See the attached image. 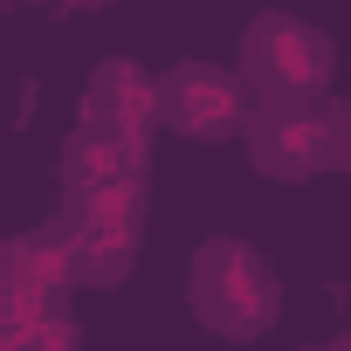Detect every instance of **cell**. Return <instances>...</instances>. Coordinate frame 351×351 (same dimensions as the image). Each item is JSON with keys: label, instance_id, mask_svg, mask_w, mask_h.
I'll return each mask as SVG.
<instances>
[{"label": "cell", "instance_id": "1", "mask_svg": "<svg viewBox=\"0 0 351 351\" xmlns=\"http://www.w3.org/2000/svg\"><path fill=\"white\" fill-rule=\"evenodd\" d=\"M186 296H193V317L214 337H262L282 317V282H276V269L241 234L200 241L193 276H186Z\"/></svg>", "mask_w": 351, "mask_h": 351}, {"label": "cell", "instance_id": "2", "mask_svg": "<svg viewBox=\"0 0 351 351\" xmlns=\"http://www.w3.org/2000/svg\"><path fill=\"white\" fill-rule=\"evenodd\" d=\"M241 69L262 90H276V97H310V90L330 83L337 49L296 14H255L248 35H241Z\"/></svg>", "mask_w": 351, "mask_h": 351}, {"label": "cell", "instance_id": "3", "mask_svg": "<svg viewBox=\"0 0 351 351\" xmlns=\"http://www.w3.org/2000/svg\"><path fill=\"white\" fill-rule=\"evenodd\" d=\"M158 117L193 145L234 138L241 131V83L214 62H180V69L158 76Z\"/></svg>", "mask_w": 351, "mask_h": 351}, {"label": "cell", "instance_id": "4", "mask_svg": "<svg viewBox=\"0 0 351 351\" xmlns=\"http://www.w3.org/2000/svg\"><path fill=\"white\" fill-rule=\"evenodd\" d=\"M255 165L276 172V180H310V172L337 165L330 124L324 117H282V124H269V138H255Z\"/></svg>", "mask_w": 351, "mask_h": 351}]
</instances>
